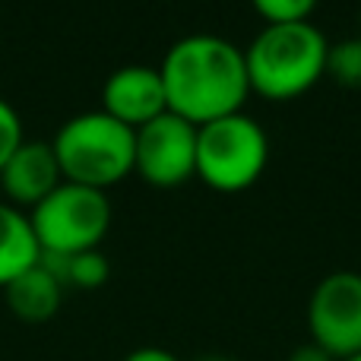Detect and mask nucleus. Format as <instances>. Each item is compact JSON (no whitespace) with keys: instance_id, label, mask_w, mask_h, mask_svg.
I'll return each instance as SVG.
<instances>
[{"instance_id":"6","label":"nucleus","mask_w":361,"mask_h":361,"mask_svg":"<svg viewBox=\"0 0 361 361\" xmlns=\"http://www.w3.org/2000/svg\"><path fill=\"white\" fill-rule=\"evenodd\" d=\"M311 343L336 361L361 352V273L336 269L314 286L307 298Z\"/></svg>"},{"instance_id":"4","label":"nucleus","mask_w":361,"mask_h":361,"mask_svg":"<svg viewBox=\"0 0 361 361\" xmlns=\"http://www.w3.org/2000/svg\"><path fill=\"white\" fill-rule=\"evenodd\" d=\"M269 162V137L250 114L197 127V178L219 193H238L254 187Z\"/></svg>"},{"instance_id":"18","label":"nucleus","mask_w":361,"mask_h":361,"mask_svg":"<svg viewBox=\"0 0 361 361\" xmlns=\"http://www.w3.org/2000/svg\"><path fill=\"white\" fill-rule=\"evenodd\" d=\"M197 361H231V358H219V355H206V358H197Z\"/></svg>"},{"instance_id":"1","label":"nucleus","mask_w":361,"mask_h":361,"mask_svg":"<svg viewBox=\"0 0 361 361\" xmlns=\"http://www.w3.org/2000/svg\"><path fill=\"white\" fill-rule=\"evenodd\" d=\"M159 76L169 111L193 127L238 114L250 95L244 51L228 38L209 32L178 38L165 51Z\"/></svg>"},{"instance_id":"11","label":"nucleus","mask_w":361,"mask_h":361,"mask_svg":"<svg viewBox=\"0 0 361 361\" xmlns=\"http://www.w3.org/2000/svg\"><path fill=\"white\" fill-rule=\"evenodd\" d=\"M38 260H42V247L35 241L29 212L0 200V288H6Z\"/></svg>"},{"instance_id":"20","label":"nucleus","mask_w":361,"mask_h":361,"mask_svg":"<svg viewBox=\"0 0 361 361\" xmlns=\"http://www.w3.org/2000/svg\"><path fill=\"white\" fill-rule=\"evenodd\" d=\"M358 25H361V10H358Z\"/></svg>"},{"instance_id":"8","label":"nucleus","mask_w":361,"mask_h":361,"mask_svg":"<svg viewBox=\"0 0 361 361\" xmlns=\"http://www.w3.org/2000/svg\"><path fill=\"white\" fill-rule=\"evenodd\" d=\"M102 111L111 114L114 121H121L130 130H140L143 124L165 114L169 99H165L159 67L127 63V67L114 70L102 86Z\"/></svg>"},{"instance_id":"19","label":"nucleus","mask_w":361,"mask_h":361,"mask_svg":"<svg viewBox=\"0 0 361 361\" xmlns=\"http://www.w3.org/2000/svg\"><path fill=\"white\" fill-rule=\"evenodd\" d=\"M343 361H361V352H355V355H349V358H343Z\"/></svg>"},{"instance_id":"2","label":"nucleus","mask_w":361,"mask_h":361,"mask_svg":"<svg viewBox=\"0 0 361 361\" xmlns=\"http://www.w3.org/2000/svg\"><path fill=\"white\" fill-rule=\"evenodd\" d=\"M326 51L330 42L311 19L263 25L244 48L250 92L269 102L298 99L326 76Z\"/></svg>"},{"instance_id":"13","label":"nucleus","mask_w":361,"mask_h":361,"mask_svg":"<svg viewBox=\"0 0 361 361\" xmlns=\"http://www.w3.org/2000/svg\"><path fill=\"white\" fill-rule=\"evenodd\" d=\"M326 76L343 86L361 89V35L330 44L326 51Z\"/></svg>"},{"instance_id":"3","label":"nucleus","mask_w":361,"mask_h":361,"mask_svg":"<svg viewBox=\"0 0 361 361\" xmlns=\"http://www.w3.org/2000/svg\"><path fill=\"white\" fill-rule=\"evenodd\" d=\"M61 178L92 190H108L133 175L137 130L105 111H82L63 121L51 140Z\"/></svg>"},{"instance_id":"12","label":"nucleus","mask_w":361,"mask_h":361,"mask_svg":"<svg viewBox=\"0 0 361 361\" xmlns=\"http://www.w3.org/2000/svg\"><path fill=\"white\" fill-rule=\"evenodd\" d=\"M42 263L63 282V288H102L111 276V263L102 250H82L73 257H54V254H42Z\"/></svg>"},{"instance_id":"7","label":"nucleus","mask_w":361,"mask_h":361,"mask_svg":"<svg viewBox=\"0 0 361 361\" xmlns=\"http://www.w3.org/2000/svg\"><path fill=\"white\" fill-rule=\"evenodd\" d=\"M133 171L152 187H178L197 178V127L165 111L137 130Z\"/></svg>"},{"instance_id":"9","label":"nucleus","mask_w":361,"mask_h":361,"mask_svg":"<svg viewBox=\"0 0 361 361\" xmlns=\"http://www.w3.org/2000/svg\"><path fill=\"white\" fill-rule=\"evenodd\" d=\"M61 169L51 143L44 140H23L19 149L6 159L0 169V190H4L6 203L16 209H35L57 184H61Z\"/></svg>"},{"instance_id":"5","label":"nucleus","mask_w":361,"mask_h":361,"mask_svg":"<svg viewBox=\"0 0 361 361\" xmlns=\"http://www.w3.org/2000/svg\"><path fill=\"white\" fill-rule=\"evenodd\" d=\"M111 200L105 190L61 180L35 209L29 222L42 254L73 257L82 250H99L111 228Z\"/></svg>"},{"instance_id":"15","label":"nucleus","mask_w":361,"mask_h":361,"mask_svg":"<svg viewBox=\"0 0 361 361\" xmlns=\"http://www.w3.org/2000/svg\"><path fill=\"white\" fill-rule=\"evenodd\" d=\"M25 140L23 133V118L16 114V108L10 102L0 99V169L6 165V159L19 149V143Z\"/></svg>"},{"instance_id":"10","label":"nucleus","mask_w":361,"mask_h":361,"mask_svg":"<svg viewBox=\"0 0 361 361\" xmlns=\"http://www.w3.org/2000/svg\"><path fill=\"white\" fill-rule=\"evenodd\" d=\"M4 295H6L10 311L19 320H25V324H44V320H51L61 311L63 282L38 260L32 269H25L23 276H16L4 288Z\"/></svg>"},{"instance_id":"16","label":"nucleus","mask_w":361,"mask_h":361,"mask_svg":"<svg viewBox=\"0 0 361 361\" xmlns=\"http://www.w3.org/2000/svg\"><path fill=\"white\" fill-rule=\"evenodd\" d=\"M124 361H180V358L171 355L169 349H159V345H143V349H133Z\"/></svg>"},{"instance_id":"14","label":"nucleus","mask_w":361,"mask_h":361,"mask_svg":"<svg viewBox=\"0 0 361 361\" xmlns=\"http://www.w3.org/2000/svg\"><path fill=\"white\" fill-rule=\"evenodd\" d=\"M257 16H263L267 25L279 23H307L317 6V0H250Z\"/></svg>"},{"instance_id":"17","label":"nucleus","mask_w":361,"mask_h":361,"mask_svg":"<svg viewBox=\"0 0 361 361\" xmlns=\"http://www.w3.org/2000/svg\"><path fill=\"white\" fill-rule=\"evenodd\" d=\"M288 361H336V358H333L326 349H320L317 343H305L288 355Z\"/></svg>"}]
</instances>
